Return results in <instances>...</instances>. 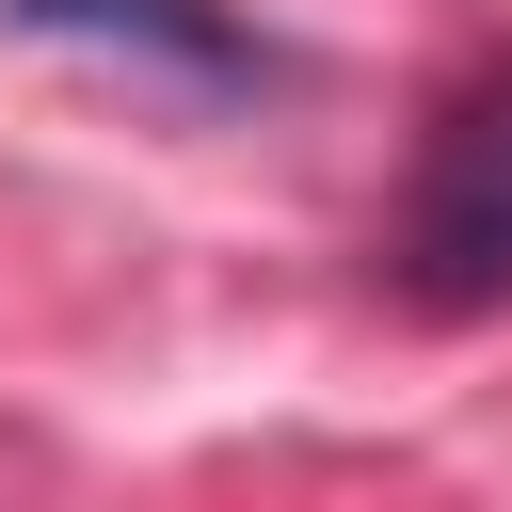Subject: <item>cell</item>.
Wrapping results in <instances>:
<instances>
[{
    "mask_svg": "<svg viewBox=\"0 0 512 512\" xmlns=\"http://www.w3.org/2000/svg\"><path fill=\"white\" fill-rule=\"evenodd\" d=\"M400 288L416 304H496L512 288V80H480L432 128L416 208H400Z\"/></svg>",
    "mask_w": 512,
    "mask_h": 512,
    "instance_id": "1",
    "label": "cell"
},
{
    "mask_svg": "<svg viewBox=\"0 0 512 512\" xmlns=\"http://www.w3.org/2000/svg\"><path fill=\"white\" fill-rule=\"evenodd\" d=\"M32 48H112V64H160V80H192V96H256L272 80V48L224 16V0H0Z\"/></svg>",
    "mask_w": 512,
    "mask_h": 512,
    "instance_id": "2",
    "label": "cell"
}]
</instances>
